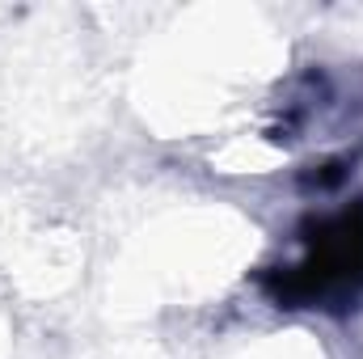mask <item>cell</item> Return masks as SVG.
<instances>
[{"instance_id":"1","label":"cell","mask_w":363,"mask_h":359,"mask_svg":"<svg viewBox=\"0 0 363 359\" xmlns=\"http://www.w3.org/2000/svg\"><path fill=\"white\" fill-rule=\"evenodd\" d=\"M283 309H359L363 304V207L317 220L304 233V258L267 275Z\"/></svg>"}]
</instances>
